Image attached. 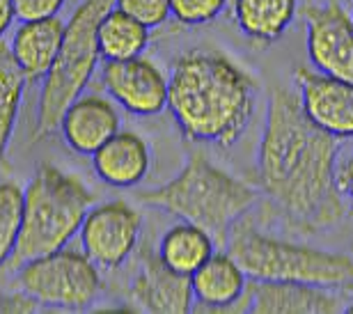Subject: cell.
I'll return each instance as SVG.
<instances>
[{
	"label": "cell",
	"mask_w": 353,
	"mask_h": 314,
	"mask_svg": "<svg viewBox=\"0 0 353 314\" xmlns=\"http://www.w3.org/2000/svg\"><path fill=\"white\" fill-rule=\"evenodd\" d=\"M337 138L305 115L299 92L275 88L268 97L257 149V184L301 230H323L344 218L347 206L337 186Z\"/></svg>",
	"instance_id": "6da1fadb"
},
{
	"label": "cell",
	"mask_w": 353,
	"mask_h": 314,
	"mask_svg": "<svg viewBox=\"0 0 353 314\" xmlns=\"http://www.w3.org/2000/svg\"><path fill=\"white\" fill-rule=\"evenodd\" d=\"M168 108L183 138L230 147L255 112V83L228 55L190 51L172 64Z\"/></svg>",
	"instance_id": "7a4b0ae2"
},
{
	"label": "cell",
	"mask_w": 353,
	"mask_h": 314,
	"mask_svg": "<svg viewBox=\"0 0 353 314\" xmlns=\"http://www.w3.org/2000/svg\"><path fill=\"white\" fill-rule=\"evenodd\" d=\"M138 199L183 223L204 227L214 237L216 246H228L230 230L255 204L257 193L214 166L207 156L190 154L174 179L154 190L140 193Z\"/></svg>",
	"instance_id": "3957f363"
},
{
	"label": "cell",
	"mask_w": 353,
	"mask_h": 314,
	"mask_svg": "<svg viewBox=\"0 0 353 314\" xmlns=\"http://www.w3.org/2000/svg\"><path fill=\"white\" fill-rule=\"evenodd\" d=\"M94 199V193L81 179L53 166H41L23 190L21 234L7 268L19 271L37 257L62 251L81 232Z\"/></svg>",
	"instance_id": "277c9868"
},
{
	"label": "cell",
	"mask_w": 353,
	"mask_h": 314,
	"mask_svg": "<svg viewBox=\"0 0 353 314\" xmlns=\"http://www.w3.org/2000/svg\"><path fill=\"white\" fill-rule=\"evenodd\" d=\"M228 253L239 262L248 280L303 282L328 289L353 284L351 257L262 234L243 220L230 230Z\"/></svg>",
	"instance_id": "5b68a950"
},
{
	"label": "cell",
	"mask_w": 353,
	"mask_h": 314,
	"mask_svg": "<svg viewBox=\"0 0 353 314\" xmlns=\"http://www.w3.org/2000/svg\"><path fill=\"white\" fill-rule=\"evenodd\" d=\"M112 7L115 0H83L67 21L60 53L41 85L32 140H41L58 131L65 110L88 88L101 55L97 41L99 23Z\"/></svg>",
	"instance_id": "8992f818"
},
{
	"label": "cell",
	"mask_w": 353,
	"mask_h": 314,
	"mask_svg": "<svg viewBox=\"0 0 353 314\" xmlns=\"http://www.w3.org/2000/svg\"><path fill=\"white\" fill-rule=\"evenodd\" d=\"M17 287L44 308L81 312L97 301L101 275L85 253L62 248L23 264L17 271Z\"/></svg>",
	"instance_id": "52a82bcc"
},
{
	"label": "cell",
	"mask_w": 353,
	"mask_h": 314,
	"mask_svg": "<svg viewBox=\"0 0 353 314\" xmlns=\"http://www.w3.org/2000/svg\"><path fill=\"white\" fill-rule=\"evenodd\" d=\"M140 227H143L140 211L122 199L92 206L81 227L83 253L99 268L115 271L136 251Z\"/></svg>",
	"instance_id": "ba28073f"
},
{
	"label": "cell",
	"mask_w": 353,
	"mask_h": 314,
	"mask_svg": "<svg viewBox=\"0 0 353 314\" xmlns=\"http://www.w3.org/2000/svg\"><path fill=\"white\" fill-rule=\"evenodd\" d=\"M105 92L131 115L152 117L168 108V76L159 64L143 58L105 60L101 69Z\"/></svg>",
	"instance_id": "9c48e42d"
},
{
	"label": "cell",
	"mask_w": 353,
	"mask_h": 314,
	"mask_svg": "<svg viewBox=\"0 0 353 314\" xmlns=\"http://www.w3.org/2000/svg\"><path fill=\"white\" fill-rule=\"evenodd\" d=\"M307 55L316 71L353 83V17L342 5L307 7Z\"/></svg>",
	"instance_id": "30bf717a"
},
{
	"label": "cell",
	"mask_w": 353,
	"mask_h": 314,
	"mask_svg": "<svg viewBox=\"0 0 353 314\" xmlns=\"http://www.w3.org/2000/svg\"><path fill=\"white\" fill-rule=\"evenodd\" d=\"M301 106L312 122L333 138H353V83L312 69L294 71Z\"/></svg>",
	"instance_id": "8fae6325"
},
{
	"label": "cell",
	"mask_w": 353,
	"mask_h": 314,
	"mask_svg": "<svg viewBox=\"0 0 353 314\" xmlns=\"http://www.w3.org/2000/svg\"><path fill=\"white\" fill-rule=\"evenodd\" d=\"M241 312L252 314H335L342 312L340 296L328 287L303 282L250 280L241 301Z\"/></svg>",
	"instance_id": "7c38bea8"
},
{
	"label": "cell",
	"mask_w": 353,
	"mask_h": 314,
	"mask_svg": "<svg viewBox=\"0 0 353 314\" xmlns=\"http://www.w3.org/2000/svg\"><path fill=\"white\" fill-rule=\"evenodd\" d=\"M131 298L150 314H188L193 312V284L190 275L176 273L161 259V255L143 251L140 271L131 282Z\"/></svg>",
	"instance_id": "4fadbf2b"
},
{
	"label": "cell",
	"mask_w": 353,
	"mask_h": 314,
	"mask_svg": "<svg viewBox=\"0 0 353 314\" xmlns=\"http://www.w3.org/2000/svg\"><path fill=\"white\" fill-rule=\"evenodd\" d=\"M60 128L65 142L74 152L92 156L119 131V115L108 99L99 95H81L65 110Z\"/></svg>",
	"instance_id": "5bb4252c"
},
{
	"label": "cell",
	"mask_w": 353,
	"mask_h": 314,
	"mask_svg": "<svg viewBox=\"0 0 353 314\" xmlns=\"http://www.w3.org/2000/svg\"><path fill=\"white\" fill-rule=\"evenodd\" d=\"M152 154L143 135L117 131L92 154V166L99 179L115 188H133L150 173Z\"/></svg>",
	"instance_id": "9a60e30c"
},
{
	"label": "cell",
	"mask_w": 353,
	"mask_h": 314,
	"mask_svg": "<svg viewBox=\"0 0 353 314\" xmlns=\"http://www.w3.org/2000/svg\"><path fill=\"white\" fill-rule=\"evenodd\" d=\"M65 28L67 23H62L58 17L21 21L10 48L28 83L41 81L51 71L60 53L62 39H65Z\"/></svg>",
	"instance_id": "2e32d148"
},
{
	"label": "cell",
	"mask_w": 353,
	"mask_h": 314,
	"mask_svg": "<svg viewBox=\"0 0 353 314\" xmlns=\"http://www.w3.org/2000/svg\"><path fill=\"white\" fill-rule=\"evenodd\" d=\"M190 284L204 310H232L248 287V275L230 253H214L190 275Z\"/></svg>",
	"instance_id": "e0dca14e"
},
{
	"label": "cell",
	"mask_w": 353,
	"mask_h": 314,
	"mask_svg": "<svg viewBox=\"0 0 353 314\" xmlns=\"http://www.w3.org/2000/svg\"><path fill=\"white\" fill-rule=\"evenodd\" d=\"M232 10L245 37L259 44H271L292 26L299 0H234Z\"/></svg>",
	"instance_id": "ac0fdd59"
},
{
	"label": "cell",
	"mask_w": 353,
	"mask_h": 314,
	"mask_svg": "<svg viewBox=\"0 0 353 314\" xmlns=\"http://www.w3.org/2000/svg\"><path fill=\"white\" fill-rule=\"evenodd\" d=\"M216 253L214 237L200 225L181 223L172 225L159 244V255L176 273L193 275L211 255Z\"/></svg>",
	"instance_id": "d6986e66"
},
{
	"label": "cell",
	"mask_w": 353,
	"mask_h": 314,
	"mask_svg": "<svg viewBox=\"0 0 353 314\" xmlns=\"http://www.w3.org/2000/svg\"><path fill=\"white\" fill-rule=\"evenodd\" d=\"M99 53L105 60H131L145 53L150 44V28L117 7L105 12L97 30Z\"/></svg>",
	"instance_id": "ffe728a7"
},
{
	"label": "cell",
	"mask_w": 353,
	"mask_h": 314,
	"mask_svg": "<svg viewBox=\"0 0 353 314\" xmlns=\"http://www.w3.org/2000/svg\"><path fill=\"white\" fill-rule=\"evenodd\" d=\"M26 83L28 81L14 60L10 44L0 39V161L5 159L14 124H17Z\"/></svg>",
	"instance_id": "44dd1931"
},
{
	"label": "cell",
	"mask_w": 353,
	"mask_h": 314,
	"mask_svg": "<svg viewBox=\"0 0 353 314\" xmlns=\"http://www.w3.org/2000/svg\"><path fill=\"white\" fill-rule=\"evenodd\" d=\"M23 220V190L14 181H0V268L7 266L19 244Z\"/></svg>",
	"instance_id": "7402d4cb"
},
{
	"label": "cell",
	"mask_w": 353,
	"mask_h": 314,
	"mask_svg": "<svg viewBox=\"0 0 353 314\" xmlns=\"http://www.w3.org/2000/svg\"><path fill=\"white\" fill-rule=\"evenodd\" d=\"M230 0H170V14L181 26H204L223 14Z\"/></svg>",
	"instance_id": "603a6c76"
},
{
	"label": "cell",
	"mask_w": 353,
	"mask_h": 314,
	"mask_svg": "<svg viewBox=\"0 0 353 314\" xmlns=\"http://www.w3.org/2000/svg\"><path fill=\"white\" fill-rule=\"evenodd\" d=\"M115 7L126 14H131L133 19H138L140 23L147 28H159L163 26L170 14V0H115Z\"/></svg>",
	"instance_id": "cb8c5ba5"
},
{
	"label": "cell",
	"mask_w": 353,
	"mask_h": 314,
	"mask_svg": "<svg viewBox=\"0 0 353 314\" xmlns=\"http://www.w3.org/2000/svg\"><path fill=\"white\" fill-rule=\"evenodd\" d=\"M14 3V17L19 21H37V19H51L58 17L62 5L67 0H12Z\"/></svg>",
	"instance_id": "d4e9b609"
},
{
	"label": "cell",
	"mask_w": 353,
	"mask_h": 314,
	"mask_svg": "<svg viewBox=\"0 0 353 314\" xmlns=\"http://www.w3.org/2000/svg\"><path fill=\"white\" fill-rule=\"evenodd\" d=\"M337 186H340L342 197L347 199L349 211L353 213V154L337 168Z\"/></svg>",
	"instance_id": "484cf974"
},
{
	"label": "cell",
	"mask_w": 353,
	"mask_h": 314,
	"mask_svg": "<svg viewBox=\"0 0 353 314\" xmlns=\"http://www.w3.org/2000/svg\"><path fill=\"white\" fill-rule=\"evenodd\" d=\"M14 19H17L14 17V3L12 0H0V39H3V35L12 26Z\"/></svg>",
	"instance_id": "4316f807"
},
{
	"label": "cell",
	"mask_w": 353,
	"mask_h": 314,
	"mask_svg": "<svg viewBox=\"0 0 353 314\" xmlns=\"http://www.w3.org/2000/svg\"><path fill=\"white\" fill-rule=\"evenodd\" d=\"M344 312H349V314H353V303H351V305H349V308H347V310H344Z\"/></svg>",
	"instance_id": "83f0119b"
},
{
	"label": "cell",
	"mask_w": 353,
	"mask_h": 314,
	"mask_svg": "<svg viewBox=\"0 0 353 314\" xmlns=\"http://www.w3.org/2000/svg\"><path fill=\"white\" fill-rule=\"evenodd\" d=\"M232 3H234V0H230V5H232Z\"/></svg>",
	"instance_id": "f1b7e54d"
},
{
	"label": "cell",
	"mask_w": 353,
	"mask_h": 314,
	"mask_svg": "<svg viewBox=\"0 0 353 314\" xmlns=\"http://www.w3.org/2000/svg\"><path fill=\"white\" fill-rule=\"evenodd\" d=\"M351 17H353V12H351Z\"/></svg>",
	"instance_id": "f546056e"
}]
</instances>
